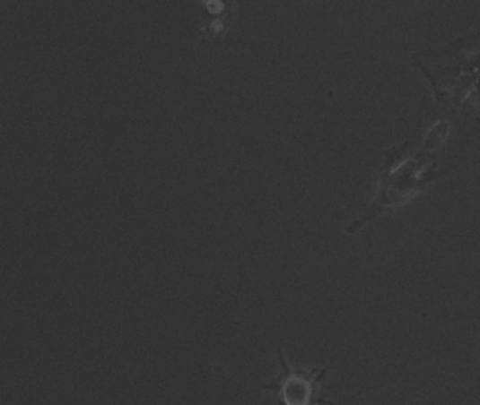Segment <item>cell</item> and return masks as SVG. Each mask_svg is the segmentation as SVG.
Here are the masks:
<instances>
[{
  "instance_id": "1",
  "label": "cell",
  "mask_w": 480,
  "mask_h": 405,
  "mask_svg": "<svg viewBox=\"0 0 480 405\" xmlns=\"http://www.w3.org/2000/svg\"><path fill=\"white\" fill-rule=\"evenodd\" d=\"M278 376L268 383H262V389L274 392L278 405H333L324 399L320 386L327 376V369H298L292 367L278 349Z\"/></svg>"
}]
</instances>
